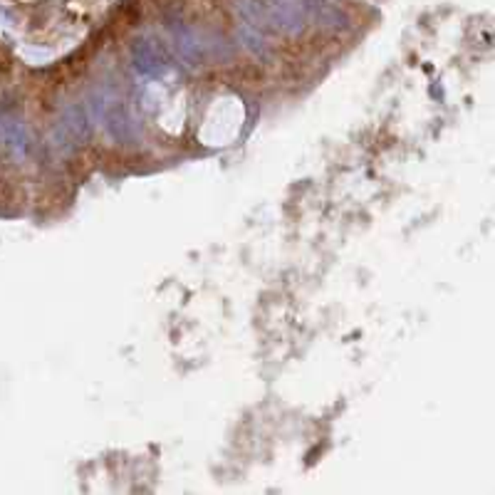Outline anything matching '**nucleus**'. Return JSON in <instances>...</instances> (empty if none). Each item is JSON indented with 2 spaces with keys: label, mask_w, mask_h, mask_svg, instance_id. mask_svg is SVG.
<instances>
[{
  "label": "nucleus",
  "mask_w": 495,
  "mask_h": 495,
  "mask_svg": "<svg viewBox=\"0 0 495 495\" xmlns=\"http://www.w3.org/2000/svg\"><path fill=\"white\" fill-rule=\"evenodd\" d=\"M95 112L97 117L104 119V129L112 139H117L119 144H132L137 139V124H134V117L129 114V109L124 107L117 97H112L109 90H99L95 95Z\"/></svg>",
  "instance_id": "nucleus-1"
},
{
  "label": "nucleus",
  "mask_w": 495,
  "mask_h": 495,
  "mask_svg": "<svg viewBox=\"0 0 495 495\" xmlns=\"http://www.w3.org/2000/svg\"><path fill=\"white\" fill-rule=\"evenodd\" d=\"M87 137H90V114L82 104H69L60 119L57 144L69 149V144H80Z\"/></svg>",
  "instance_id": "nucleus-2"
},
{
  "label": "nucleus",
  "mask_w": 495,
  "mask_h": 495,
  "mask_svg": "<svg viewBox=\"0 0 495 495\" xmlns=\"http://www.w3.org/2000/svg\"><path fill=\"white\" fill-rule=\"evenodd\" d=\"M132 64L139 75L144 77H161L166 75V60L149 40H137L132 45Z\"/></svg>",
  "instance_id": "nucleus-3"
},
{
  "label": "nucleus",
  "mask_w": 495,
  "mask_h": 495,
  "mask_svg": "<svg viewBox=\"0 0 495 495\" xmlns=\"http://www.w3.org/2000/svg\"><path fill=\"white\" fill-rule=\"evenodd\" d=\"M169 30H171V38H174V45L181 57H186L188 62H198V60L203 57V43L191 27H186L181 20H171Z\"/></svg>",
  "instance_id": "nucleus-4"
},
{
  "label": "nucleus",
  "mask_w": 495,
  "mask_h": 495,
  "mask_svg": "<svg viewBox=\"0 0 495 495\" xmlns=\"http://www.w3.org/2000/svg\"><path fill=\"white\" fill-rule=\"evenodd\" d=\"M0 144H6L15 159H25L30 151V137L27 129L18 119H3V129H0Z\"/></svg>",
  "instance_id": "nucleus-5"
},
{
  "label": "nucleus",
  "mask_w": 495,
  "mask_h": 495,
  "mask_svg": "<svg viewBox=\"0 0 495 495\" xmlns=\"http://www.w3.org/2000/svg\"><path fill=\"white\" fill-rule=\"evenodd\" d=\"M0 129H3V117H0Z\"/></svg>",
  "instance_id": "nucleus-6"
}]
</instances>
